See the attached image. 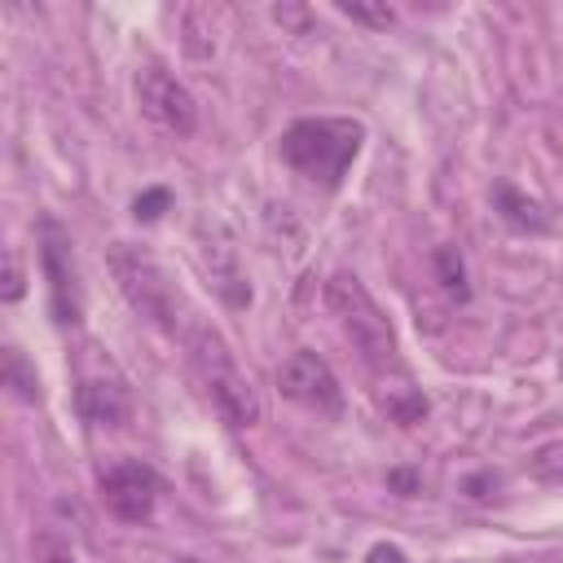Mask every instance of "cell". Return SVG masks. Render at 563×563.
I'll use <instances>...</instances> for the list:
<instances>
[{
	"instance_id": "obj_1",
	"label": "cell",
	"mask_w": 563,
	"mask_h": 563,
	"mask_svg": "<svg viewBox=\"0 0 563 563\" xmlns=\"http://www.w3.org/2000/svg\"><path fill=\"white\" fill-rule=\"evenodd\" d=\"M365 128L356 119H339V114H312V119H295L282 132V158L312 185L321 189H339L352 158L361 154Z\"/></svg>"
},
{
	"instance_id": "obj_2",
	"label": "cell",
	"mask_w": 563,
	"mask_h": 563,
	"mask_svg": "<svg viewBox=\"0 0 563 563\" xmlns=\"http://www.w3.org/2000/svg\"><path fill=\"white\" fill-rule=\"evenodd\" d=\"M189 365L207 391V400L216 405V413L238 427V431H251L260 427L264 418V405H260V391L255 383L246 378V369L238 365L233 347L224 343V334H216L211 325H194L189 330Z\"/></svg>"
},
{
	"instance_id": "obj_3",
	"label": "cell",
	"mask_w": 563,
	"mask_h": 563,
	"mask_svg": "<svg viewBox=\"0 0 563 563\" xmlns=\"http://www.w3.org/2000/svg\"><path fill=\"white\" fill-rule=\"evenodd\" d=\"M325 303L343 330V339L356 347V356L374 369L396 365V334L391 321L383 317V308L374 303V295L365 290V282L356 273H334L325 282Z\"/></svg>"
},
{
	"instance_id": "obj_4",
	"label": "cell",
	"mask_w": 563,
	"mask_h": 563,
	"mask_svg": "<svg viewBox=\"0 0 563 563\" xmlns=\"http://www.w3.org/2000/svg\"><path fill=\"white\" fill-rule=\"evenodd\" d=\"M110 273L123 290V299L132 303V312H141L150 325L158 330H176V286L167 282L163 264L132 246V242H114L110 246Z\"/></svg>"
},
{
	"instance_id": "obj_5",
	"label": "cell",
	"mask_w": 563,
	"mask_h": 563,
	"mask_svg": "<svg viewBox=\"0 0 563 563\" xmlns=\"http://www.w3.org/2000/svg\"><path fill=\"white\" fill-rule=\"evenodd\" d=\"M136 106L154 128H163L172 136H189L198 128V106H194L189 88L163 66L136 70Z\"/></svg>"
},
{
	"instance_id": "obj_6",
	"label": "cell",
	"mask_w": 563,
	"mask_h": 563,
	"mask_svg": "<svg viewBox=\"0 0 563 563\" xmlns=\"http://www.w3.org/2000/svg\"><path fill=\"white\" fill-rule=\"evenodd\" d=\"M97 497L101 506L123 519V523H145L154 515V501H158V475L145 466V462H132V457H119L110 466H101L97 475Z\"/></svg>"
},
{
	"instance_id": "obj_7",
	"label": "cell",
	"mask_w": 563,
	"mask_h": 563,
	"mask_svg": "<svg viewBox=\"0 0 563 563\" xmlns=\"http://www.w3.org/2000/svg\"><path fill=\"white\" fill-rule=\"evenodd\" d=\"M277 391L286 400H295L299 409L312 413H339L343 409V387L334 378V369L325 365V356L299 347L277 365Z\"/></svg>"
},
{
	"instance_id": "obj_8",
	"label": "cell",
	"mask_w": 563,
	"mask_h": 563,
	"mask_svg": "<svg viewBox=\"0 0 563 563\" xmlns=\"http://www.w3.org/2000/svg\"><path fill=\"white\" fill-rule=\"evenodd\" d=\"M40 264L48 277V303L62 325H79L84 317V295H79V273L70 255V238L62 233L57 220H40Z\"/></svg>"
},
{
	"instance_id": "obj_9",
	"label": "cell",
	"mask_w": 563,
	"mask_h": 563,
	"mask_svg": "<svg viewBox=\"0 0 563 563\" xmlns=\"http://www.w3.org/2000/svg\"><path fill=\"white\" fill-rule=\"evenodd\" d=\"M75 400H79L84 422H92V427H101V431H119V427L132 418V391H128V383H123L114 369L79 374Z\"/></svg>"
},
{
	"instance_id": "obj_10",
	"label": "cell",
	"mask_w": 563,
	"mask_h": 563,
	"mask_svg": "<svg viewBox=\"0 0 563 563\" xmlns=\"http://www.w3.org/2000/svg\"><path fill=\"white\" fill-rule=\"evenodd\" d=\"M431 277L440 282V290L449 295V299H471V286H466V264H462V251L457 246H435L431 251Z\"/></svg>"
},
{
	"instance_id": "obj_11",
	"label": "cell",
	"mask_w": 563,
	"mask_h": 563,
	"mask_svg": "<svg viewBox=\"0 0 563 563\" xmlns=\"http://www.w3.org/2000/svg\"><path fill=\"white\" fill-rule=\"evenodd\" d=\"M497 207H501V216H506L515 229H545V216L537 211V202L523 198L515 185H497Z\"/></svg>"
},
{
	"instance_id": "obj_12",
	"label": "cell",
	"mask_w": 563,
	"mask_h": 563,
	"mask_svg": "<svg viewBox=\"0 0 563 563\" xmlns=\"http://www.w3.org/2000/svg\"><path fill=\"white\" fill-rule=\"evenodd\" d=\"M4 383H9V387H13L18 396H22V400H31V405H35V396H40V383H35V369L26 365V356H22V352H18L13 343L4 347Z\"/></svg>"
},
{
	"instance_id": "obj_13",
	"label": "cell",
	"mask_w": 563,
	"mask_h": 563,
	"mask_svg": "<svg viewBox=\"0 0 563 563\" xmlns=\"http://www.w3.org/2000/svg\"><path fill=\"white\" fill-rule=\"evenodd\" d=\"M383 405H387V413H391L400 427H413V422L427 418V400H422V391H413V387H396Z\"/></svg>"
},
{
	"instance_id": "obj_14",
	"label": "cell",
	"mask_w": 563,
	"mask_h": 563,
	"mask_svg": "<svg viewBox=\"0 0 563 563\" xmlns=\"http://www.w3.org/2000/svg\"><path fill=\"white\" fill-rule=\"evenodd\" d=\"M339 13L361 22V26H374V31H387L396 22V9L391 4H365V0H339Z\"/></svg>"
},
{
	"instance_id": "obj_15",
	"label": "cell",
	"mask_w": 563,
	"mask_h": 563,
	"mask_svg": "<svg viewBox=\"0 0 563 563\" xmlns=\"http://www.w3.org/2000/svg\"><path fill=\"white\" fill-rule=\"evenodd\" d=\"M31 559H35V563H79V559L70 554V545H66L62 537H53V532H40V537L31 541Z\"/></svg>"
},
{
	"instance_id": "obj_16",
	"label": "cell",
	"mask_w": 563,
	"mask_h": 563,
	"mask_svg": "<svg viewBox=\"0 0 563 563\" xmlns=\"http://www.w3.org/2000/svg\"><path fill=\"white\" fill-rule=\"evenodd\" d=\"M167 207H172V194L154 185V189H145V194H136V202H132V216L150 224V220H158V216H163Z\"/></svg>"
},
{
	"instance_id": "obj_17",
	"label": "cell",
	"mask_w": 563,
	"mask_h": 563,
	"mask_svg": "<svg viewBox=\"0 0 563 563\" xmlns=\"http://www.w3.org/2000/svg\"><path fill=\"white\" fill-rule=\"evenodd\" d=\"M22 290H26V277H22V260H18V251H9L4 255V303H18L22 299Z\"/></svg>"
},
{
	"instance_id": "obj_18",
	"label": "cell",
	"mask_w": 563,
	"mask_h": 563,
	"mask_svg": "<svg viewBox=\"0 0 563 563\" xmlns=\"http://www.w3.org/2000/svg\"><path fill=\"white\" fill-rule=\"evenodd\" d=\"M387 488H396L400 497H418L422 493V475L418 471H405V466L400 471H387Z\"/></svg>"
},
{
	"instance_id": "obj_19",
	"label": "cell",
	"mask_w": 563,
	"mask_h": 563,
	"mask_svg": "<svg viewBox=\"0 0 563 563\" xmlns=\"http://www.w3.org/2000/svg\"><path fill=\"white\" fill-rule=\"evenodd\" d=\"M273 18H277L282 26H295L299 35H303V31H308V22H312V13H308V9H299V4H277V9H273Z\"/></svg>"
},
{
	"instance_id": "obj_20",
	"label": "cell",
	"mask_w": 563,
	"mask_h": 563,
	"mask_svg": "<svg viewBox=\"0 0 563 563\" xmlns=\"http://www.w3.org/2000/svg\"><path fill=\"white\" fill-rule=\"evenodd\" d=\"M365 563H405V550H400V545H391V541H378V545H369Z\"/></svg>"
},
{
	"instance_id": "obj_21",
	"label": "cell",
	"mask_w": 563,
	"mask_h": 563,
	"mask_svg": "<svg viewBox=\"0 0 563 563\" xmlns=\"http://www.w3.org/2000/svg\"><path fill=\"white\" fill-rule=\"evenodd\" d=\"M180 563H194V559H180Z\"/></svg>"
}]
</instances>
